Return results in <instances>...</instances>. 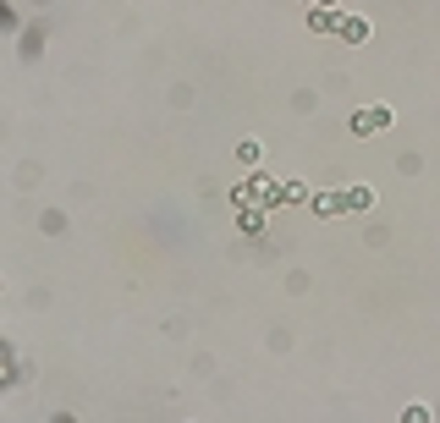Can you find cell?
<instances>
[{
  "instance_id": "6da1fadb",
  "label": "cell",
  "mask_w": 440,
  "mask_h": 423,
  "mask_svg": "<svg viewBox=\"0 0 440 423\" xmlns=\"http://www.w3.org/2000/svg\"><path fill=\"white\" fill-rule=\"evenodd\" d=\"M385 127H391V110H385V105H369V110H358V116H353V132H358V138L385 132Z\"/></svg>"
}]
</instances>
